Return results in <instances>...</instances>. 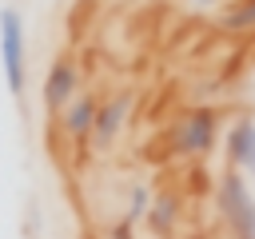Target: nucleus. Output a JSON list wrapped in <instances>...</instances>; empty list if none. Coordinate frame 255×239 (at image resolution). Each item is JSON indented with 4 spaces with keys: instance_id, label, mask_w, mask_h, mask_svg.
<instances>
[{
    "instance_id": "obj_1",
    "label": "nucleus",
    "mask_w": 255,
    "mask_h": 239,
    "mask_svg": "<svg viewBox=\"0 0 255 239\" xmlns=\"http://www.w3.org/2000/svg\"><path fill=\"white\" fill-rule=\"evenodd\" d=\"M215 211L231 239H255V195L247 187V175L235 167H223L215 179Z\"/></svg>"
},
{
    "instance_id": "obj_2",
    "label": "nucleus",
    "mask_w": 255,
    "mask_h": 239,
    "mask_svg": "<svg viewBox=\"0 0 255 239\" xmlns=\"http://www.w3.org/2000/svg\"><path fill=\"white\" fill-rule=\"evenodd\" d=\"M215 139H219V112L215 108H187L167 131L171 155H183V159H207L215 151Z\"/></svg>"
},
{
    "instance_id": "obj_3",
    "label": "nucleus",
    "mask_w": 255,
    "mask_h": 239,
    "mask_svg": "<svg viewBox=\"0 0 255 239\" xmlns=\"http://www.w3.org/2000/svg\"><path fill=\"white\" fill-rule=\"evenodd\" d=\"M0 68H4L8 92L24 96V88H28V40H24V20L16 8L0 12Z\"/></svg>"
},
{
    "instance_id": "obj_4",
    "label": "nucleus",
    "mask_w": 255,
    "mask_h": 239,
    "mask_svg": "<svg viewBox=\"0 0 255 239\" xmlns=\"http://www.w3.org/2000/svg\"><path fill=\"white\" fill-rule=\"evenodd\" d=\"M80 96V68L72 56H56L44 72V88H40V100H44V112L48 116H60L72 100Z\"/></svg>"
},
{
    "instance_id": "obj_5",
    "label": "nucleus",
    "mask_w": 255,
    "mask_h": 239,
    "mask_svg": "<svg viewBox=\"0 0 255 239\" xmlns=\"http://www.w3.org/2000/svg\"><path fill=\"white\" fill-rule=\"evenodd\" d=\"M128 116H131V92H116L108 100H100L96 108V127H92V147L104 151L120 139V131L128 127Z\"/></svg>"
},
{
    "instance_id": "obj_6",
    "label": "nucleus",
    "mask_w": 255,
    "mask_h": 239,
    "mask_svg": "<svg viewBox=\"0 0 255 239\" xmlns=\"http://www.w3.org/2000/svg\"><path fill=\"white\" fill-rule=\"evenodd\" d=\"M223 155H227V167H235L247 179H255V120L251 116L231 120V127L223 135Z\"/></svg>"
},
{
    "instance_id": "obj_7",
    "label": "nucleus",
    "mask_w": 255,
    "mask_h": 239,
    "mask_svg": "<svg viewBox=\"0 0 255 239\" xmlns=\"http://www.w3.org/2000/svg\"><path fill=\"white\" fill-rule=\"evenodd\" d=\"M96 108H100V100L92 96V92H80L56 120H60V131L80 147V143H92V127H96Z\"/></svg>"
},
{
    "instance_id": "obj_8",
    "label": "nucleus",
    "mask_w": 255,
    "mask_h": 239,
    "mask_svg": "<svg viewBox=\"0 0 255 239\" xmlns=\"http://www.w3.org/2000/svg\"><path fill=\"white\" fill-rule=\"evenodd\" d=\"M143 219H147V227H151L155 235L167 239V235L175 231V223H179V199H175L171 191H159V195L151 199V207H147Z\"/></svg>"
},
{
    "instance_id": "obj_9",
    "label": "nucleus",
    "mask_w": 255,
    "mask_h": 239,
    "mask_svg": "<svg viewBox=\"0 0 255 239\" xmlns=\"http://www.w3.org/2000/svg\"><path fill=\"white\" fill-rule=\"evenodd\" d=\"M223 28L227 32H255V0H239L235 8H227Z\"/></svg>"
},
{
    "instance_id": "obj_10",
    "label": "nucleus",
    "mask_w": 255,
    "mask_h": 239,
    "mask_svg": "<svg viewBox=\"0 0 255 239\" xmlns=\"http://www.w3.org/2000/svg\"><path fill=\"white\" fill-rule=\"evenodd\" d=\"M151 187L147 183H131V191H128V211H124V219L128 223H135V219H143L147 215V207H151Z\"/></svg>"
},
{
    "instance_id": "obj_11",
    "label": "nucleus",
    "mask_w": 255,
    "mask_h": 239,
    "mask_svg": "<svg viewBox=\"0 0 255 239\" xmlns=\"http://www.w3.org/2000/svg\"><path fill=\"white\" fill-rule=\"evenodd\" d=\"M187 4H195V8H211V4H219V0H187Z\"/></svg>"
}]
</instances>
